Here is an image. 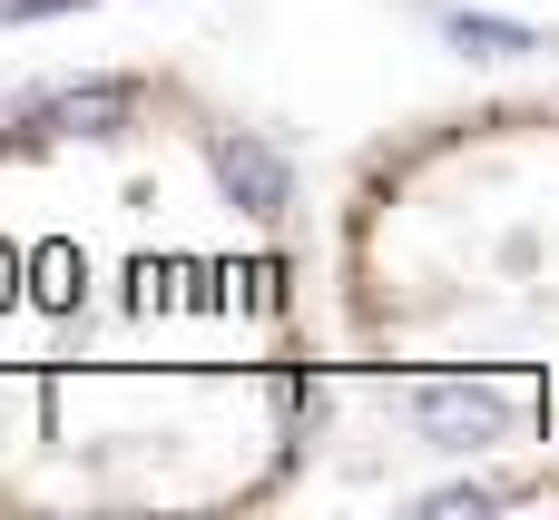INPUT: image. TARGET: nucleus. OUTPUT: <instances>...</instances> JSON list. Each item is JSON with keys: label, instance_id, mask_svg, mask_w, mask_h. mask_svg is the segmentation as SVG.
Instances as JSON below:
<instances>
[{"label": "nucleus", "instance_id": "f257e3e1", "mask_svg": "<svg viewBox=\"0 0 559 520\" xmlns=\"http://www.w3.org/2000/svg\"><path fill=\"white\" fill-rule=\"evenodd\" d=\"M216 177H226V197H236L246 216H275V206H285V157H275L265 138H246V128L216 138Z\"/></svg>", "mask_w": 559, "mask_h": 520}, {"label": "nucleus", "instance_id": "f03ea898", "mask_svg": "<svg viewBox=\"0 0 559 520\" xmlns=\"http://www.w3.org/2000/svg\"><path fill=\"white\" fill-rule=\"evenodd\" d=\"M462 49H521V29H501V20H462Z\"/></svg>", "mask_w": 559, "mask_h": 520}, {"label": "nucleus", "instance_id": "7ed1b4c3", "mask_svg": "<svg viewBox=\"0 0 559 520\" xmlns=\"http://www.w3.org/2000/svg\"><path fill=\"white\" fill-rule=\"evenodd\" d=\"M10 20H39V10H69V0H0Z\"/></svg>", "mask_w": 559, "mask_h": 520}]
</instances>
